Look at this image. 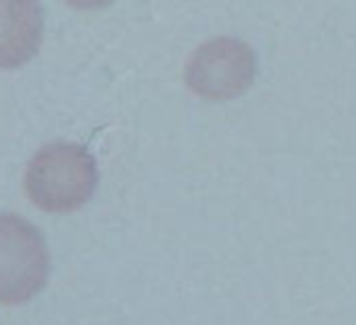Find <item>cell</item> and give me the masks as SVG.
I'll use <instances>...</instances> for the list:
<instances>
[{"label":"cell","instance_id":"obj_1","mask_svg":"<svg viewBox=\"0 0 356 325\" xmlns=\"http://www.w3.org/2000/svg\"><path fill=\"white\" fill-rule=\"evenodd\" d=\"M97 161L85 146L56 141L39 148L24 173V192L37 209L68 214L85 207L97 189Z\"/></svg>","mask_w":356,"mask_h":325},{"label":"cell","instance_id":"obj_2","mask_svg":"<svg viewBox=\"0 0 356 325\" xmlns=\"http://www.w3.org/2000/svg\"><path fill=\"white\" fill-rule=\"evenodd\" d=\"M51 257L42 233L17 214H0V303L19 306L47 287Z\"/></svg>","mask_w":356,"mask_h":325},{"label":"cell","instance_id":"obj_3","mask_svg":"<svg viewBox=\"0 0 356 325\" xmlns=\"http://www.w3.org/2000/svg\"><path fill=\"white\" fill-rule=\"evenodd\" d=\"M257 56L238 37H216L204 42L184 66V83L194 95L211 102H225L252 85Z\"/></svg>","mask_w":356,"mask_h":325},{"label":"cell","instance_id":"obj_4","mask_svg":"<svg viewBox=\"0 0 356 325\" xmlns=\"http://www.w3.org/2000/svg\"><path fill=\"white\" fill-rule=\"evenodd\" d=\"M44 10L32 0H0V68H19L39 51Z\"/></svg>","mask_w":356,"mask_h":325}]
</instances>
